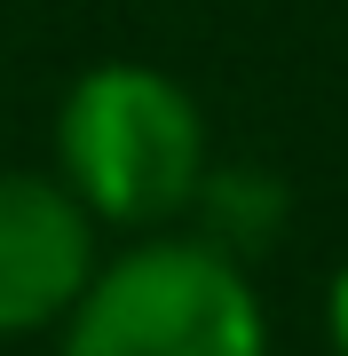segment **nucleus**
<instances>
[{
  "label": "nucleus",
  "instance_id": "1",
  "mask_svg": "<svg viewBox=\"0 0 348 356\" xmlns=\"http://www.w3.org/2000/svg\"><path fill=\"white\" fill-rule=\"evenodd\" d=\"M56 182L95 222L158 229L198 206L206 182V119L182 79L151 64H95L56 111Z\"/></svg>",
  "mask_w": 348,
  "mask_h": 356
},
{
  "label": "nucleus",
  "instance_id": "2",
  "mask_svg": "<svg viewBox=\"0 0 348 356\" xmlns=\"http://www.w3.org/2000/svg\"><path fill=\"white\" fill-rule=\"evenodd\" d=\"M261 301L214 238H142L88 277L56 356H261Z\"/></svg>",
  "mask_w": 348,
  "mask_h": 356
},
{
  "label": "nucleus",
  "instance_id": "3",
  "mask_svg": "<svg viewBox=\"0 0 348 356\" xmlns=\"http://www.w3.org/2000/svg\"><path fill=\"white\" fill-rule=\"evenodd\" d=\"M95 277V214L56 175H0V341L48 332Z\"/></svg>",
  "mask_w": 348,
  "mask_h": 356
},
{
  "label": "nucleus",
  "instance_id": "4",
  "mask_svg": "<svg viewBox=\"0 0 348 356\" xmlns=\"http://www.w3.org/2000/svg\"><path fill=\"white\" fill-rule=\"evenodd\" d=\"M324 317H333V348L348 356V269L333 277V301H324Z\"/></svg>",
  "mask_w": 348,
  "mask_h": 356
}]
</instances>
